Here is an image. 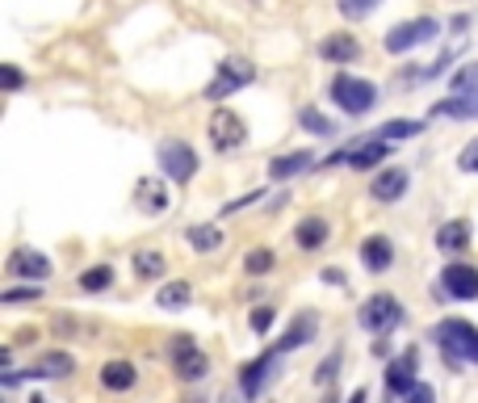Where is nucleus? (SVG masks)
Here are the masks:
<instances>
[{
	"label": "nucleus",
	"instance_id": "f257e3e1",
	"mask_svg": "<svg viewBox=\"0 0 478 403\" xmlns=\"http://www.w3.org/2000/svg\"><path fill=\"white\" fill-rule=\"evenodd\" d=\"M449 366H478V327L470 319H441L433 332Z\"/></svg>",
	"mask_w": 478,
	"mask_h": 403
},
{
	"label": "nucleus",
	"instance_id": "f03ea898",
	"mask_svg": "<svg viewBox=\"0 0 478 403\" xmlns=\"http://www.w3.org/2000/svg\"><path fill=\"white\" fill-rule=\"evenodd\" d=\"M327 93H332L336 109L340 114H348V118H361V114H370V109L378 106V85H373V80L353 76V72H336L332 85H327Z\"/></svg>",
	"mask_w": 478,
	"mask_h": 403
},
{
	"label": "nucleus",
	"instance_id": "7ed1b4c3",
	"mask_svg": "<svg viewBox=\"0 0 478 403\" xmlns=\"http://www.w3.org/2000/svg\"><path fill=\"white\" fill-rule=\"evenodd\" d=\"M252 80H256V67H252V59H244V55H227V59L214 67V80L206 85V101L235 97L239 88H248Z\"/></svg>",
	"mask_w": 478,
	"mask_h": 403
},
{
	"label": "nucleus",
	"instance_id": "20e7f679",
	"mask_svg": "<svg viewBox=\"0 0 478 403\" xmlns=\"http://www.w3.org/2000/svg\"><path fill=\"white\" fill-rule=\"evenodd\" d=\"M386 156H391V139H370V135H361V139H348L344 147H340V152H332L327 156V168H336V164H348V168H361V173H365V168H373V164H382L386 160Z\"/></svg>",
	"mask_w": 478,
	"mask_h": 403
},
{
	"label": "nucleus",
	"instance_id": "39448f33",
	"mask_svg": "<svg viewBox=\"0 0 478 403\" xmlns=\"http://www.w3.org/2000/svg\"><path fill=\"white\" fill-rule=\"evenodd\" d=\"M441 30H445V25L436 22V17H412V22L391 25V30H386V38H382V46H386L391 55H407V51H415V46L433 43Z\"/></svg>",
	"mask_w": 478,
	"mask_h": 403
},
{
	"label": "nucleus",
	"instance_id": "423d86ee",
	"mask_svg": "<svg viewBox=\"0 0 478 403\" xmlns=\"http://www.w3.org/2000/svg\"><path fill=\"white\" fill-rule=\"evenodd\" d=\"M155 164H160V176L176 181V186H189L197 173V152L185 139H164L155 147Z\"/></svg>",
	"mask_w": 478,
	"mask_h": 403
},
{
	"label": "nucleus",
	"instance_id": "0eeeda50",
	"mask_svg": "<svg viewBox=\"0 0 478 403\" xmlns=\"http://www.w3.org/2000/svg\"><path fill=\"white\" fill-rule=\"evenodd\" d=\"M357 324L370 332V337H386L403 324V303L394 295H370L357 311Z\"/></svg>",
	"mask_w": 478,
	"mask_h": 403
},
{
	"label": "nucleus",
	"instance_id": "6e6552de",
	"mask_svg": "<svg viewBox=\"0 0 478 403\" xmlns=\"http://www.w3.org/2000/svg\"><path fill=\"white\" fill-rule=\"evenodd\" d=\"M168 361H173V370L181 382H202L210 374V358L202 353V345H197L189 332H181V337H173V345H168Z\"/></svg>",
	"mask_w": 478,
	"mask_h": 403
},
{
	"label": "nucleus",
	"instance_id": "1a4fd4ad",
	"mask_svg": "<svg viewBox=\"0 0 478 403\" xmlns=\"http://www.w3.org/2000/svg\"><path fill=\"white\" fill-rule=\"evenodd\" d=\"M248 143V126L239 118L235 109H214L210 114V147L214 152H235Z\"/></svg>",
	"mask_w": 478,
	"mask_h": 403
},
{
	"label": "nucleus",
	"instance_id": "9d476101",
	"mask_svg": "<svg viewBox=\"0 0 478 403\" xmlns=\"http://www.w3.org/2000/svg\"><path fill=\"white\" fill-rule=\"evenodd\" d=\"M76 370V358L64 349H55V353H43L38 361H30V370L25 374H5V387H17L22 378H67V374Z\"/></svg>",
	"mask_w": 478,
	"mask_h": 403
},
{
	"label": "nucleus",
	"instance_id": "9b49d317",
	"mask_svg": "<svg viewBox=\"0 0 478 403\" xmlns=\"http://www.w3.org/2000/svg\"><path fill=\"white\" fill-rule=\"evenodd\" d=\"M441 290H445L449 298H457V303H474L478 298V269L466 261H453L441 269Z\"/></svg>",
	"mask_w": 478,
	"mask_h": 403
},
{
	"label": "nucleus",
	"instance_id": "f8f14e48",
	"mask_svg": "<svg viewBox=\"0 0 478 403\" xmlns=\"http://www.w3.org/2000/svg\"><path fill=\"white\" fill-rule=\"evenodd\" d=\"M5 273L9 277H25V282H46L51 277V257L34 248H13L9 261H5Z\"/></svg>",
	"mask_w": 478,
	"mask_h": 403
},
{
	"label": "nucleus",
	"instance_id": "ddd939ff",
	"mask_svg": "<svg viewBox=\"0 0 478 403\" xmlns=\"http://www.w3.org/2000/svg\"><path fill=\"white\" fill-rule=\"evenodd\" d=\"M277 358H282L277 349H264L261 358L248 361V366L239 370V391L248 395V399H256V395H261L264 387L273 382V374H277Z\"/></svg>",
	"mask_w": 478,
	"mask_h": 403
},
{
	"label": "nucleus",
	"instance_id": "4468645a",
	"mask_svg": "<svg viewBox=\"0 0 478 403\" xmlns=\"http://www.w3.org/2000/svg\"><path fill=\"white\" fill-rule=\"evenodd\" d=\"M134 207L143 215H164L173 207V194H168V176H139L134 181Z\"/></svg>",
	"mask_w": 478,
	"mask_h": 403
},
{
	"label": "nucleus",
	"instance_id": "2eb2a0df",
	"mask_svg": "<svg viewBox=\"0 0 478 403\" xmlns=\"http://www.w3.org/2000/svg\"><path fill=\"white\" fill-rule=\"evenodd\" d=\"M415 370H420V349H403L399 358L391 361V366H386V391L394 395V399H399V395H407L415 387Z\"/></svg>",
	"mask_w": 478,
	"mask_h": 403
},
{
	"label": "nucleus",
	"instance_id": "dca6fc26",
	"mask_svg": "<svg viewBox=\"0 0 478 403\" xmlns=\"http://www.w3.org/2000/svg\"><path fill=\"white\" fill-rule=\"evenodd\" d=\"M407 186H412V173H407V168H382V173H373L370 194H373V202L391 207V202H403Z\"/></svg>",
	"mask_w": 478,
	"mask_h": 403
},
{
	"label": "nucleus",
	"instance_id": "f3484780",
	"mask_svg": "<svg viewBox=\"0 0 478 403\" xmlns=\"http://www.w3.org/2000/svg\"><path fill=\"white\" fill-rule=\"evenodd\" d=\"M470 240H474V227H470V218H449L436 227V248L445 252V257H457V252H466Z\"/></svg>",
	"mask_w": 478,
	"mask_h": 403
},
{
	"label": "nucleus",
	"instance_id": "a211bd4d",
	"mask_svg": "<svg viewBox=\"0 0 478 403\" xmlns=\"http://www.w3.org/2000/svg\"><path fill=\"white\" fill-rule=\"evenodd\" d=\"M357 257H361V265H365L370 273H386L394 265L391 236H365V240H361V248H357Z\"/></svg>",
	"mask_w": 478,
	"mask_h": 403
},
{
	"label": "nucleus",
	"instance_id": "6ab92c4d",
	"mask_svg": "<svg viewBox=\"0 0 478 403\" xmlns=\"http://www.w3.org/2000/svg\"><path fill=\"white\" fill-rule=\"evenodd\" d=\"M319 332V316L315 311H303V316H294V324L285 327V337L273 345L277 353H290V349H303V345H311Z\"/></svg>",
	"mask_w": 478,
	"mask_h": 403
},
{
	"label": "nucleus",
	"instance_id": "aec40b11",
	"mask_svg": "<svg viewBox=\"0 0 478 403\" xmlns=\"http://www.w3.org/2000/svg\"><path fill=\"white\" fill-rule=\"evenodd\" d=\"M357 55H361V43L353 34H327L324 43H319V59H327V64H336V67L353 64Z\"/></svg>",
	"mask_w": 478,
	"mask_h": 403
},
{
	"label": "nucleus",
	"instance_id": "412c9836",
	"mask_svg": "<svg viewBox=\"0 0 478 403\" xmlns=\"http://www.w3.org/2000/svg\"><path fill=\"white\" fill-rule=\"evenodd\" d=\"M327 236H332V227H327V218L324 215H306L298 227H294V244L303 252H315L327 244Z\"/></svg>",
	"mask_w": 478,
	"mask_h": 403
},
{
	"label": "nucleus",
	"instance_id": "4be33fe9",
	"mask_svg": "<svg viewBox=\"0 0 478 403\" xmlns=\"http://www.w3.org/2000/svg\"><path fill=\"white\" fill-rule=\"evenodd\" d=\"M311 164H315L311 152H285V156H277V160H269V181H290V176L306 173Z\"/></svg>",
	"mask_w": 478,
	"mask_h": 403
},
{
	"label": "nucleus",
	"instance_id": "5701e85b",
	"mask_svg": "<svg viewBox=\"0 0 478 403\" xmlns=\"http://www.w3.org/2000/svg\"><path fill=\"white\" fill-rule=\"evenodd\" d=\"M134 378H139V370H134L131 361H105L101 366V387L105 391H131Z\"/></svg>",
	"mask_w": 478,
	"mask_h": 403
},
{
	"label": "nucleus",
	"instance_id": "b1692460",
	"mask_svg": "<svg viewBox=\"0 0 478 403\" xmlns=\"http://www.w3.org/2000/svg\"><path fill=\"white\" fill-rule=\"evenodd\" d=\"M428 114H433V118H478V93H470V97H445V101H436Z\"/></svg>",
	"mask_w": 478,
	"mask_h": 403
},
{
	"label": "nucleus",
	"instance_id": "393cba45",
	"mask_svg": "<svg viewBox=\"0 0 478 403\" xmlns=\"http://www.w3.org/2000/svg\"><path fill=\"white\" fill-rule=\"evenodd\" d=\"M298 126H303V131H311V135H319V139H336V135H340L336 118H327V114H319L315 106L298 109Z\"/></svg>",
	"mask_w": 478,
	"mask_h": 403
},
{
	"label": "nucleus",
	"instance_id": "a878e982",
	"mask_svg": "<svg viewBox=\"0 0 478 403\" xmlns=\"http://www.w3.org/2000/svg\"><path fill=\"white\" fill-rule=\"evenodd\" d=\"M155 303H160L164 311H185V307L194 303V286L189 282H164L160 295H155Z\"/></svg>",
	"mask_w": 478,
	"mask_h": 403
},
{
	"label": "nucleus",
	"instance_id": "bb28decb",
	"mask_svg": "<svg viewBox=\"0 0 478 403\" xmlns=\"http://www.w3.org/2000/svg\"><path fill=\"white\" fill-rule=\"evenodd\" d=\"M185 240H189V248H197V252H214V248H223V231H218L214 223H194V227L185 231Z\"/></svg>",
	"mask_w": 478,
	"mask_h": 403
},
{
	"label": "nucleus",
	"instance_id": "cd10ccee",
	"mask_svg": "<svg viewBox=\"0 0 478 403\" xmlns=\"http://www.w3.org/2000/svg\"><path fill=\"white\" fill-rule=\"evenodd\" d=\"M131 265H134V273H139V277H147V282H155V277H164V273H168V265H164V257L155 248H139L131 257Z\"/></svg>",
	"mask_w": 478,
	"mask_h": 403
},
{
	"label": "nucleus",
	"instance_id": "c85d7f7f",
	"mask_svg": "<svg viewBox=\"0 0 478 403\" xmlns=\"http://www.w3.org/2000/svg\"><path fill=\"white\" fill-rule=\"evenodd\" d=\"M420 131H424V122H415V118H391V122H382V126H378V135H382V139H391V143L415 139Z\"/></svg>",
	"mask_w": 478,
	"mask_h": 403
},
{
	"label": "nucleus",
	"instance_id": "c756f323",
	"mask_svg": "<svg viewBox=\"0 0 478 403\" xmlns=\"http://www.w3.org/2000/svg\"><path fill=\"white\" fill-rule=\"evenodd\" d=\"M109 286H114V269L109 265H93V269L80 273V290H88V295H101Z\"/></svg>",
	"mask_w": 478,
	"mask_h": 403
},
{
	"label": "nucleus",
	"instance_id": "7c9ffc66",
	"mask_svg": "<svg viewBox=\"0 0 478 403\" xmlns=\"http://www.w3.org/2000/svg\"><path fill=\"white\" fill-rule=\"evenodd\" d=\"M449 97H470V93H478V59L474 64H462V72H457L453 80H449Z\"/></svg>",
	"mask_w": 478,
	"mask_h": 403
},
{
	"label": "nucleus",
	"instance_id": "2f4dec72",
	"mask_svg": "<svg viewBox=\"0 0 478 403\" xmlns=\"http://www.w3.org/2000/svg\"><path fill=\"white\" fill-rule=\"evenodd\" d=\"M273 265H277V252H273V248H252L248 257H244V269H248L252 277H264V273H273Z\"/></svg>",
	"mask_w": 478,
	"mask_h": 403
},
{
	"label": "nucleus",
	"instance_id": "473e14b6",
	"mask_svg": "<svg viewBox=\"0 0 478 403\" xmlns=\"http://www.w3.org/2000/svg\"><path fill=\"white\" fill-rule=\"evenodd\" d=\"M38 298H43V286L30 282V286H13V290H5L0 303L5 307H25V303H38Z\"/></svg>",
	"mask_w": 478,
	"mask_h": 403
},
{
	"label": "nucleus",
	"instance_id": "72a5a7b5",
	"mask_svg": "<svg viewBox=\"0 0 478 403\" xmlns=\"http://www.w3.org/2000/svg\"><path fill=\"white\" fill-rule=\"evenodd\" d=\"M336 5H340V13H344L348 22H365L370 13L382 9V0H336Z\"/></svg>",
	"mask_w": 478,
	"mask_h": 403
},
{
	"label": "nucleus",
	"instance_id": "f704fd0d",
	"mask_svg": "<svg viewBox=\"0 0 478 403\" xmlns=\"http://www.w3.org/2000/svg\"><path fill=\"white\" fill-rule=\"evenodd\" d=\"M273 319H277V311H273V307H252L248 324H252V332H256V337H264V332L273 327Z\"/></svg>",
	"mask_w": 478,
	"mask_h": 403
},
{
	"label": "nucleus",
	"instance_id": "c9c22d12",
	"mask_svg": "<svg viewBox=\"0 0 478 403\" xmlns=\"http://www.w3.org/2000/svg\"><path fill=\"white\" fill-rule=\"evenodd\" d=\"M340 358H344V353H340V349H332V353H327V358H324V366H319V370H315V382H319V387H327V382H332V378H336V374H340Z\"/></svg>",
	"mask_w": 478,
	"mask_h": 403
},
{
	"label": "nucleus",
	"instance_id": "e433bc0d",
	"mask_svg": "<svg viewBox=\"0 0 478 403\" xmlns=\"http://www.w3.org/2000/svg\"><path fill=\"white\" fill-rule=\"evenodd\" d=\"M457 168H462V173H478V135L457 152Z\"/></svg>",
	"mask_w": 478,
	"mask_h": 403
},
{
	"label": "nucleus",
	"instance_id": "4c0bfd02",
	"mask_svg": "<svg viewBox=\"0 0 478 403\" xmlns=\"http://www.w3.org/2000/svg\"><path fill=\"white\" fill-rule=\"evenodd\" d=\"M0 80H5V93H17V88L25 85V76H22V67H17V64H5V67H0Z\"/></svg>",
	"mask_w": 478,
	"mask_h": 403
},
{
	"label": "nucleus",
	"instance_id": "58836bf2",
	"mask_svg": "<svg viewBox=\"0 0 478 403\" xmlns=\"http://www.w3.org/2000/svg\"><path fill=\"white\" fill-rule=\"evenodd\" d=\"M403 403H436V391L428 387V382H415L412 391L403 395Z\"/></svg>",
	"mask_w": 478,
	"mask_h": 403
},
{
	"label": "nucleus",
	"instance_id": "ea45409f",
	"mask_svg": "<svg viewBox=\"0 0 478 403\" xmlns=\"http://www.w3.org/2000/svg\"><path fill=\"white\" fill-rule=\"evenodd\" d=\"M252 202H256V194H244V197H235V202H227V207H223V215H235V210L252 207Z\"/></svg>",
	"mask_w": 478,
	"mask_h": 403
},
{
	"label": "nucleus",
	"instance_id": "a19ab883",
	"mask_svg": "<svg viewBox=\"0 0 478 403\" xmlns=\"http://www.w3.org/2000/svg\"><path fill=\"white\" fill-rule=\"evenodd\" d=\"M319 277H324V282H327V286H344V273H340V269H336V265H327V269H324V273H319Z\"/></svg>",
	"mask_w": 478,
	"mask_h": 403
},
{
	"label": "nucleus",
	"instance_id": "79ce46f5",
	"mask_svg": "<svg viewBox=\"0 0 478 403\" xmlns=\"http://www.w3.org/2000/svg\"><path fill=\"white\" fill-rule=\"evenodd\" d=\"M449 30H457V34H462V30H470V17H466V13H457L453 22H449Z\"/></svg>",
	"mask_w": 478,
	"mask_h": 403
},
{
	"label": "nucleus",
	"instance_id": "37998d69",
	"mask_svg": "<svg viewBox=\"0 0 478 403\" xmlns=\"http://www.w3.org/2000/svg\"><path fill=\"white\" fill-rule=\"evenodd\" d=\"M223 403H252V399H248L244 391H239V395H235V391H227V395H223Z\"/></svg>",
	"mask_w": 478,
	"mask_h": 403
},
{
	"label": "nucleus",
	"instance_id": "c03bdc74",
	"mask_svg": "<svg viewBox=\"0 0 478 403\" xmlns=\"http://www.w3.org/2000/svg\"><path fill=\"white\" fill-rule=\"evenodd\" d=\"M348 403H365V387H361V391H353V399Z\"/></svg>",
	"mask_w": 478,
	"mask_h": 403
},
{
	"label": "nucleus",
	"instance_id": "a18cd8bd",
	"mask_svg": "<svg viewBox=\"0 0 478 403\" xmlns=\"http://www.w3.org/2000/svg\"><path fill=\"white\" fill-rule=\"evenodd\" d=\"M324 403H336V399H324Z\"/></svg>",
	"mask_w": 478,
	"mask_h": 403
}]
</instances>
